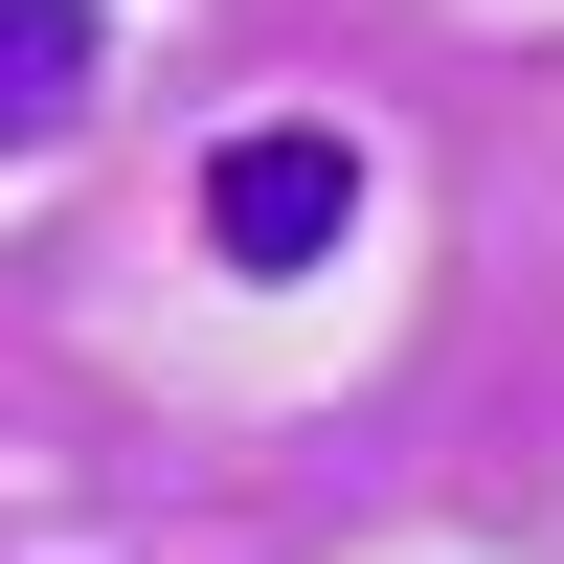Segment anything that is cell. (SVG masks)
I'll list each match as a JSON object with an SVG mask.
<instances>
[{"instance_id": "2", "label": "cell", "mask_w": 564, "mask_h": 564, "mask_svg": "<svg viewBox=\"0 0 564 564\" xmlns=\"http://www.w3.org/2000/svg\"><path fill=\"white\" fill-rule=\"evenodd\" d=\"M90 90H113V0H0V159H45Z\"/></svg>"}, {"instance_id": "1", "label": "cell", "mask_w": 564, "mask_h": 564, "mask_svg": "<svg viewBox=\"0 0 564 564\" xmlns=\"http://www.w3.org/2000/svg\"><path fill=\"white\" fill-rule=\"evenodd\" d=\"M339 226H361V135L249 113V135L204 159V249H226V271H339Z\"/></svg>"}]
</instances>
